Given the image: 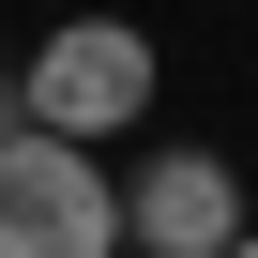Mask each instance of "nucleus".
Segmentation results:
<instances>
[{"label": "nucleus", "instance_id": "obj_1", "mask_svg": "<svg viewBox=\"0 0 258 258\" xmlns=\"http://www.w3.org/2000/svg\"><path fill=\"white\" fill-rule=\"evenodd\" d=\"M0 258H137V198H121L76 137H31L0 152Z\"/></svg>", "mask_w": 258, "mask_h": 258}, {"label": "nucleus", "instance_id": "obj_2", "mask_svg": "<svg viewBox=\"0 0 258 258\" xmlns=\"http://www.w3.org/2000/svg\"><path fill=\"white\" fill-rule=\"evenodd\" d=\"M152 106V31H121V16H61L46 31V61H31V121L46 137H121V121Z\"/></svg>", "mask_w": 258, "mask_h": 258}, {"label": "nucleus", "instance_id": "obj_3", "mask_svg": "<svg viewBox=\"0 0 258 258\" xmlns=\"http://www.w3.org/2000/svg\"><path fill=\"white\" fill-rule=\"evenodd\" d=\"M137 243H152V258H243L258 228H243L228 152H152V167H137Z\"/></svg>", "mask_w": 258, "mask_h": 258}, {"label": "nucleus", "instance_id": "obj_4", "mask_svg": "<svg viewBox=\"0 0 258 258\" xmlns=\"http://www.w3.org/2000/svg\"><path fill=\"white\" fill-rule=\"evenodd\" d=\"M31 137V76H0V152H16Z\"/></svg>", "mask_w": 258, "mask_h": 258}, {"label": "nucleus", "instance_id": "obj_5", "mask_svg": "<svg viewBox=\"0 0 258 258\" xmlns=\"http://www.w3.org/2000/svg\"><path fill=\"white\" fill-rule=\"evenodd\" d=\"M61 16H76V0H61Z\"/></svg>", "mask_w": 258, "mask_h": 258}, {"label": "nucleus", "instance_id": "obj_6", "mask_svg": "<svg viewBox=\"0 0 258 258\" xmlns=\"http://www.w3.org/2000/svg\"><path fill=\"white\" fill-rule=\"evenodd\" d=\"M137 258H152V243H137Z\"/></svg>", "mask_w": 258, "mask_h": 258}, {"label": "nucleus", "instance_id": "obj_7", "mask_svg": "<svg viewBox=\"0 0 258 258\" xmlns=\"http://www.w3.org/2000/svg\"><path fill=\"white\" fill-rule=\"evenodd\" d=\"M243 258H258V243H243Z\"/></svg>", "mask_w": 258, "mask_h": 258}]
</instances>
